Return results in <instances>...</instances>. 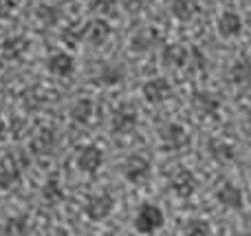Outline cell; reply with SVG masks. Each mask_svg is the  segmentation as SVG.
Instances as JSON below:
<instances>
[{"label": "cell", "instance_id": "cell-18", "mask_svg": "<svg viewBox=\"0 0 251 236\" xmlns=\"http://www.w3.org/2000/svg\"><path fill=\"white\" fill-rule=\"evenodd\" d=\"M207 153L214 161L218 163H229L236 159V146L231 141L223 139V137H214L207 141Z\"/></svg>", "mask_w": 251, "mask_h": 236}, {"label": "cell", "instance_id": "cell-8", "mask_svg": "<svg viewBox=\"0 0 251 236\" xmlns=\"http://www.w3.org/2000/svg\"><path fill=\"white\" fill-rule=\"evenodd\" d=\"M137 110L130 104H119L117 108L110 113V131L115 135H128L137 128Z\"/></svg>", "mask_w": 251, "mask_h": 236}, {"label": "cell", "instance_id": "cell-16", "mask_svg": "<svg viewBox=\"0 0 251 236\" xmlns=\"http://www.w3.org/2000/svg\"><path fill=\"white\" fill-rule=\"evenodd\" d=\"M216 29H218V35H221V38L231 40V38L243 33V18H240V13H236V11H223L216 20Z\"/></svg>", "mask_w": 251, "mask_h": 236}, {"label": "cell", "instance_id": "cell-5", "mask_svg": "<svg viewBox=\"0 0 251 236\" xmlns=\"http://www.w3.org/2000/svg\"><path fill=\"white\" fill-rule=\"evenodd\" d=\"M110 33H113V29H110L106 18H93V20H88L86 25L79 26L82 42L91 44V47H104V44L108 42Z\"/></svg>", "mask_w": 251, "mask_h": 236}, {"label": "cell", "instance_id": "cell-2", "mask_svg": "<svg viewBox=\"0 0 251 236\" xmlns=\"http://www.w3.org/2000/svg\"><path fill=\"white\" fill-rule=\"evenodd\" d=\"M122 175L128 184L132 185H143L150 181L152 177V163L143 155H130L122 163Z\"/></svg>", "mask_w": 251, "mask_h": 236}, {"label": "cell", "instance_id": "cell-21", "mask_svg": "<svg viewBox=\"0 0 251 236\" xmlns=\"http://www.w3.org/2000/svg\"><path fill=\"white\" fill-rule=\"evenodd\" d=\"M227 79H229L231 84H238V86L249 84V79H251V62L247 60V57L236 60L234 64L227 69Z\"/></svg>", "mask_w": 251, "mask_h": 236}, {"label": "cell", "instance_id": "cell-33", "mask_svg": "<svg viewBox=\"0 0 251 236\" xmlns=\"http://www.w3.org/2000/svg\"><path fill=\"white\" fill-rule=\"evenodd\" d=\"M49 236H71V232L69 230H64V228H55V230L49 232Z\"/></svg>", "mask_w": 251, "mask_h": 236}, {"label": "cell", "instance_id": "cell-10", "mask_svg": "<svg viewBox=\"0 0 251 236\" xmlns=\"http://www.w3.org/2000/svg\"><path fill=\"white\" fill-rule=\"evenodd\" d=\"M26 168V159L20 155H11L7 163L0 166V190H11L22 181V170Z\"/></svg>", "mask_w": 251, "mask_h": 236}, {"label": "cell", "instance_id": "cell-26", "mask_svg": "<svg viewBox=\"0 0 251 236\" xmlns=\"http://www.w3.org/2000/svg\"><path fill=\"white\" fill-rule=\"evenodd\" d=\"M60 16H62V11L55 4H38V7H35V18H38L44 26H55L57 22H60Z\"/></svg>", "mask_w": 251, "mask_h": 236}, {"label": "cell", "instance_id": "cell-13", "mask_svg": "<svg viewBox=\"0 0 251 236\" xmlns=\"http://www.w3.org/2000/svg\"><path fill=\"white\" fill-rule=\"evenodd\" d=\"M161 44H163V35H161L156 29L148 26V29H139L137 33L130 38V51L141 55V53L154 51V49L161 47Z\"/></svg>", "mask_w": 251, "mask_h": 236}, {"label": "cell", "instance_id": "cell-30", "mask_svg": "<svg viewBox=\"0 0 251 236\" xmlns=\"http://www.w3.org/2000/svg\"><path fill=\"white\" fill-rule=\"evenodd\" d=\"M122 4L128 13H139L146 7V0H122Z\"/></svg>", "mask_w": 251, "mask_h": 236}, {"label": "cell", "instance_id": "cell-9", "mask_svg": "<svg viewBox=\"0 0 251 236\" xmlns=\"http://www.w3.org/2000/svg\"><path fill=\"white\" fill-rule=\"evenodd\" d=\"M77 69V62L75 57L71 55L69 51H53L49 53L47 57V71L53 75V78H60V79H66L75 73Z\"/></svg>", "mask_w": 251, "mask_h": 236}, {"label": "cell", "instance_id": "cell-34", "mask_svg": "<svg viewBox=\"0 0 251 236\" xmlns=\"http://www.w3.org/2000/svg\"><path fill=\"white\" fill-rule=\"evenodd\" d=\"M236 236H245V234H236Z\"/></svg>", "mask_w": 251, "mask_h": 236}, {"label": "cell", "instance_id": "cell-20", "mask_svg": "<svg viewBox=\"0 0 251 236\" xmlns=\"http://www.w3.org/2000/svg\"><path fill=\"white\" fill-rule=\"evenodd\" d=\"M185 60H187V47L183 44H168L163 47L161 53V62L170 69H185Z\"/></svg>", "mask_w": 251, "mask_h": 236}, {"label": "cell", "instance_id": "cell-19", "mask_svg": "<svg viewBox=\"0 0 251 236\" xmlns=\"http://www.w3.org/2000/svg\"><path fill=\"white\" fill-rule=\"evenodd\" d=\"M126 79V69L122 64H101L95 75V82L100 86H119Z\"/></svg>", "mask_w": 251, "mask_h": 236}, {"label": "cell", "instance_id": "cell-28", "mask_svg": "<svg viewBox=\"0 0 251 236\" xmlns=\"http://www.w3.org/2000/svg\"><path fill=\"white\" fill-rule=\"evenodd\" d=\"M183 236H212V228L205 219H190Z\"/></svg>", "mask_w": 251, "mask_h": 236}, {"label": "cell", "instance_id": "cell-24", "mask_svg": "<svg viewBox=\"0 0 251 236\" xmlns=\"http://www.w3.org/2000/svg\"><path fill=\"white\" fill-rule=\"evenodd\" d=\"M93 115H95V104H93V100H88V97L77 100L73 104V108H71V119L77 124H88L93 119Z\"/></svg>", "mask_w": 251, "mask_h": 236}, {"label": "cell", "instance_id": "cell-29", "mask_svg": "<svg viewBox=\"0 0 251 236\" xmlns=\"http://www.w3.org/2000/svg\"><path fill=\"white\" fill-rule=\"evenodd\" d=\"M91 11L100 13V18L106 16H117V0H93L91 2Z\"/></svg>", "mask_w": 251, "mask_h": 236}, {"label": "cell", "instance_id": "cell-25", "mask_svg": "<svg viewBox=\"0 0 251 236\" xmlns=\"http://www.w3.org/2000/svg\"><path fill=\"white\" fill-rule=\"evenodd\" d=\"M29 234V216L26 214H16L9 216L4 223V236H26Z\"/></svg>", "mask_w": 251, "mask_h": 236}, {"label": "cell", "instance_id": "cell-15", "mask_svg": "<svg viewBox=\"0 0 251 236\" xmlns=\"http://www.w3.org/2000/svg\"><path fill=\"white\" fill-rule=\"evenodd\" d=\"M29 51V40L25 35H9L0 44V57L7 62H20Z\"/></svg>", "mask_w": 251, "mask_h": 236}, {"label": "cell", "instance_id": "cell-17", "mask_svg": "<svg viewBox=\"0 0 251 236\" xmlns=\"http://www.w3.org/2000/svg\"><path fill=\"white\" fill-rule=\"evenodd\" d=\"M55 148H57V135L51 128H40V131L35 132V137L31 139V150H33L35 155L49 157V155L55 153Z\"/></svg>", "mask_w": 251, "mask_h": 236}, {"label": "cell", "instance_id": "cell-3", "mask_svg": "<svg viewBox=\"0 0 251 236\" xmlns=\"http://www.w3.org/2000/svg\"><path fill=\"white\" fill-rule=\"evenodd\" d=\"M115 210V197L110 192H97L91 194L84 203V214L91 221L100 223V221H106Z\"/></svg>", "mask_w": 251, "mask_h": 236}, {"label": "cell", "instance_id": "cell-12", "mask_svg": "<svg viewBox=\"0 0 251 236\" xmlns=\"http://www.w3.org/2000/svg\"><path fill=\"white\" fill-rule=\"evenodd\" d=\"M192 110L205 119H212L221 113V100L209 91H194L192 93Z\"/></svg>", "mask_w": 251, "mask_h": 236}, {"label": "cell", "instance_id": "cell-31", "mask_svg": "<svg viewBox=\"0 0 251 236\" xmlns=\"http://www.w3.org/2000/svg\"><path fill=\"white\" fill-rule=\"evenodd\" d=\"M13 9H16V2H13V0H0V20L11 16Z\"/></svg>", "mask_w": 251, "mask_h": 236}, {"label": "cell", "instance_id": "cell-32", "mask_svg": "<svg viewBox=\"0 0 251 236\" xmlns=\"http://www.w3.org/2000/svg\"><path fill=\"white\" fill-rule=\"evenodd\" d=\"M7 137H9V126H7V122L0 117V144H2Z\"/></svg>", "mask_w": 251, "mask_h": 236}, {"label": "cell", "instance_id": "cell-23", "mask_svg": "<svg viewBox=\"0 0 251 236\" xmlns=\"http://www.w3.org/2000/svg\"><path fill=\"white\" fill-rule=\"evenodd\" d=\"M40 194H42V199L49 206H57V203L64 201V188H62V184L57 181V177H49V179L44 181Z\"/></svg>", "mask_w": 251, "mask_h": 236}, {"label": "cell", "instance_id": "cell-14", "mask_svg": "<svg viewBox=\"0 0 251 236\" xmlns=\"http://www.w3.org/2000/svg\"><path fill=\"white\" fill-rule=\"evenodd\" d=\"M216 201L221 203L225 210H243L245 206V194L243 190L238 188L236 184H231V181H225V184L221 185V188L216 190Z\"/></svg>", "mask_w": 251, "mask_h": 236}, {"label": "cell", "instance_id": "cell-11", "mask_svg": "<svg viewBox=\"0 0 251 236\" xmlns=\"http://www.w3.org/2000/svg\"><path fill=\"white\" fill-rule=\"evenodd\" d=\"M141 95L148 104L159 106L172 97V84H170L165 78H152L141 86Z\"/></svg>", "mask_w": 251, "mask_h": 236}, {"label": "cell", "instance_id": "cell-7", "mask_svg": "<svg viewBox=\"0 0 251 236\" xmlns=\"http://www.w3.org/2000/svg\"><path fill=\"white\" fill-rule=\"evenodd\" d=\"M170 190L174 192V197L178 199H192L194 192L199 190V179L192 170L187 168H178L172 177H170Z\"/></svg>", "mask_w": 251, "mask_h": 236}, {"label": "cell", "instance_id": "cell-6", "mask_svg": "<svg viewBox=\"0 0 251 236\" xmlns=\"http://www.w3.org/2000/svg\"><path fill=\"white\" fill-rule=\"evenodd\" d=\"M75 166L84 175H95L104 166V150L95 144H86L79 148L77 157H75Z\"/></svg>", "mask_w": 251, "mask_h": 236}, {"label": "cell", "instance_id": "cell-1", "mask_svg": "<svg viewBox=\"0 0 251 236\" xmlns=\"http://www.w3.org/2000/svg\"><path fill=\"white\" fill-rule=\"evenodd\" d=\"M132 225L139 234L150 236L154 232H159L161 228L165 225V214L156 203H141L132 219Z\"/></svg>", "mask_w": 251, "mask_h": 236}, {"label": "cell", "instance_id": "cell-27", "mask_svg": "<svg viewBox=\"0 0 251 236\" xmlns=\"http://www.w3.org/2000/svg\"><path fill=\"white\" fill-rule=\"evenodd\" d=\"M205 66H207V57H205V53L201 51L199 47H190V49H187L185 69L190 71V73H201V71H205Z\"/></svg>", "mask_w": 251, "mask_h": 236}, {"label": "cell", "instance_id": "cell-4", "mask_svg": "<svg viewBox=\"0 0 251 236\" xmlns=\"http://www.w3.org/2000/svg\"><path fill=\"white\" fill-rule=\"evenodd\" d=\"M159 144H161V148L170 150V153L187 148L190 137H187L185 126H181V124H176V122H170V124H165V126H161L159 128Z\"/></svg>", "mask_w": 251, "mask_h": 236}, {"label": "cell", "instance_id": "cell-22", "mask_svg": "<svg viewBox=\"0 0 251 236\" xmlns=\"http://www.w3.org/2000/svg\"><path fill=\"white\" fill-rule=\"evenodd\" d=\"M170 13H172L178 22H190V20H194V16L199 13V4H196V0H172Z\"/></svg>", "mask_w": 251, "mask_h": 236}]
</instances>
